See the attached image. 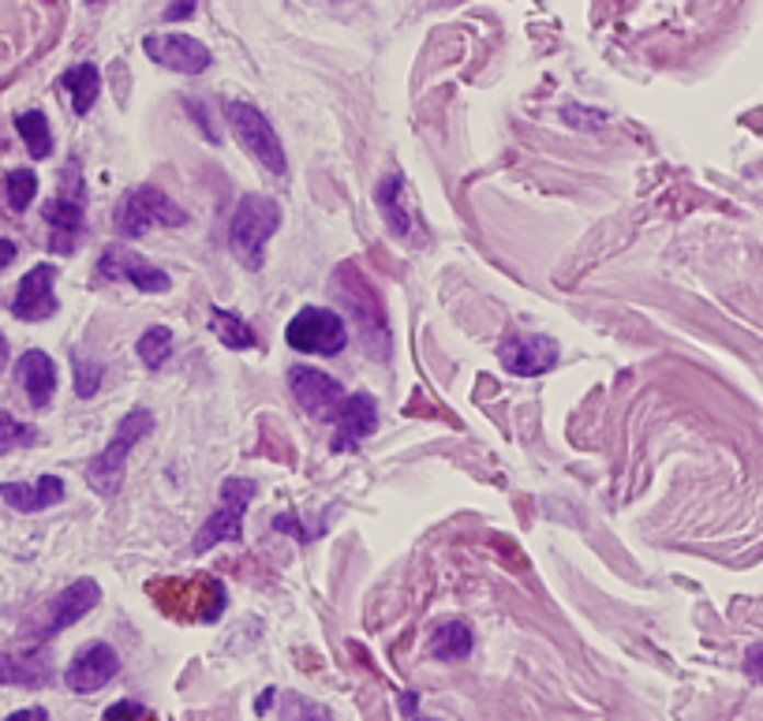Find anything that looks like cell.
Instances as JSON below:
<instances>
[{
    "instance_id": "obj_1",
    "label": "cell",
    "mask_w": 763,
    "mask_h": 721,
    "mask_svg": "<svg viewBox=\"0 0 763 721\" xmlns=\"http://www.w3.org/2000/svg\"><path fill=\"white\" fill-rule=\"evenodd\" d=\"M147 595L153 606L172 620L184 625H214L229 606V591L217 576L195 572V576H161L147 583Z\"/></svg>"
},
{
    "instance_id": "obj_2",
    "label": "cell",
    "mask_w": 763,
    "mask_h": 721,
    "mask_svg": "<svg viewBox=\"0 0 763 721\" xmlns=\"http://www.w3.org/2000/svg\"><path fill=\"white\" fill-rule=\"evenodd\" d=\"M338 296H341V304L349 307L352 325H356L360 344L367 348V355H375V359H389V325H386V310H382L378 288L371 285L356 266H341L338 270Z\"/></svg>"
},
{
    "instance_id": "obj_3",
    "label": "cell",
    "mask_w": 763,
    "mask_h": 721,
    "mask_svg": "<svg viewBox=\"0 0 763 721\" xmlns=\"http://www.w3.org/2000/svg\"><path fill=\"white\" fill-rule=\"evenodd\" d=\"M281 225V206L270 195H243L229 221V248L248 270H259L266 259V243Z\"/></svg>"
},
{
    "instance_id": "obj_4",
    "label": "cell",
    "mask_w": 763,
    "mask_h": 721,
    "mask_svg": "<svg viewBox=\"0 0 763 721\" xmlns=\"http://www.w3.org/2000/svg\"><path fill=\"white\" fill-rule=\"evenodd\" d=\"M150 431H153V415L147 412V408H135V412H127L121 419V426L113 431V442H109L105 449L87 464V482L98 490V494L113 497L116 490H121L127 453H132Z\"/></svg>"
},
{
    "instance_id": "obj_5",
    "label": "cell",
    "mask_w": 763,
    "mask_h": 721,
    "mask_svg": "<svg viewBox=\"0 0 763 721\" xmlns=\"http://www.w3.org/2000/svg\"><path fill=\"white\" fill-rule=\"evenodd\" d=\"M221 113L251 161H259V165L266 172H274V176H281V172L288 169L285 146H281L274 124L262 116V108H254L251 102H243V98H225Z\"/></svg>"
},
{
    "instance_id": "obj_6",
    "label": "cell",
    "mask_w": 763,
    "mask_h": 721,
    "mask_svg": "<svg viewBox=\"0 0 763 721\" xmlns=\"http://www.w3.org/2000/svg\"><path fill=\"white\" fill-rule=\"evenodd\" d=\"M116 232L127 236V240H139V236L153 232V228H180L187 225L184 206H176L161 187L143 184L132 187L116 206Z\"/></svg>"
},
{
    "instance_id": "obj_7",
    "label": "cell",
    "mask_w": 763,
    "mask_h": 721,
    "mask_svg": "<svg viewBox=\"0 0 763 721\" xmlns=\"http://www.w3.org/2000/svg\"><path fill=\"white\" fill-rule=\"evenodd\" d=\"M102 602V587H98V580H76V583H68V587L60 591L57 598H49L42 606V614H34L31 620L23 625V636L26 639H34V643H49L53 636H60L64 628H71V625H79L90 609Z\"/></svg>"
},
{
    "instance_id": "obj_8",
    "label": "cell",
    "mask_w": 763,
    "mask_h": 721,
    "mask_svg": "<svg viewBox=\"0 0 763 721\" xmlns=\"http://www.w3.org/2000/svg\"><path fill=\"white\" fill-rule=\"evenodd\" d=\"M251 497H254L251 479H225L221 501H217V508L206 516V524L198 527L191 550L206 553V550H214L217 542H243V513H248Z\"/></svg>"
},
{
    "instance_id": "obj_9",
    "label": "cell",
    "mask_w": 763,
    "mask_h": 721,
    "mask_svg": "<svg viewBox=\"0 0 763 721\" xmlns=\"http://www.w3.org/2000/svg\"><path fill=\"white\" fill-rule=\"evenodd\" d=\"M45 221H49L53 232V251L57 254H71L79 248V236L87 228V187L83 176H79V161H71L64 169V187L60 195L45 206Z\"/></svg>"
},
{
    "instance_id": "obj_10",
    "label": "cell",
    "mask_w": 763,
    "mask_h": 721,
    "mask_svg": "<svg viewBox=\"0 0 763 721\" xmlns=\"http://www.w3.org/2000/svg\"><path fill=\"white\" fill-rule=\"evenodd\" d=\"M288 348L307 355H338L349 344V325L341 322L338 310L330 307H304L293 322L285 325Z\"/></svg>"
},
{
    "instance_id": "obj_11",
    "label": "cell",
    "mask_w": 763,
    "mask_h": 721,
    "mask_svg": "<svg viewBox=\"0 0 763 721\" xmlns=\"http://www.w3.org/2000/svg\"><path fill=\"white\" fill-rule=\"evenodd\" d=\"M288 389H293L296 404L315 419H338L344 400H349L341 381L318 367H293L288 370Z\"/></svg>"
},
{
    "instance_id": "obj_12",
    "label": "cell",
    "mask_w": 763,
    "mask_h": 721,
    "mask_svg": "<svg viewBox=\"0 0 763 721\" xmlns=\"http://www.w3.org/2000/svg\"><path fill=\"white\" fill-rule=\"evenodd\" d=\"M498 359L516 378H535V374H547L561 359V344L543 333H513L498 344Z\"/></svg>"
},
{
    "instance_id": "obj_13",
    "label": "cell",
    "mask_w": 763,
    "mask_h": 721,
    "mask_svg": "<svg viewBox=\"0 0 763 721\" xmlns=\"http://www.w3.org/2000/svg\"><path fill=\"white\" fill-rule=\"evenodd\" d=\"M98 277L102 281H127L132 288L147 291V296H161V291L172 288V277L161 266H153L143 254L127 251V248H105L102 259H98Z\"/></svg>"
},
{
    "instance_id": "obj_14",
    "label": "cell",
    "mask_w": 763,
    "mask_h": 721,
    "mask_svg": "<svg viewBox=\"0 0 763 721\" xmlns=\"http://www.w3.org/2000/svg\"><path fill=\"white\" fill-rule=\"evenodd\" d=\"M143 49L158 68L180 71V76H203L214 64V53L191 34H147Z\"/></svg>"
},
{
    "instance_id": "obj_15",
    "label": "cell",
    "mask_w": 763,
    "mask_h": 721,
    "mask_svg": "<svg viewBox=\"0 0 763 721\" xmlns=\"http://www.w3.org/2000/svg\"><path fill=\"white\" fill-rule=\"evenodd\" d=\"M116 673H121V654L109 643H90L71 659L68 673H64V684L76 696H90V691H102Z\"/></svg>"
},
{
    "instance_id": "obj_16",
    "label": "cell",
    "mask_w": 763,
    "mask_h": 721,
    "mask_svg": "<svg viewBox=\"0 0 763 721\" xmlns=\"http://www.w3.org/2000/svg\"><path fill=\"white\" fill-rule=\"evenodd\" d=\"M405 198H408V184L401 172H389L386 180H378V206H382V217H386L389 232L405 243H426L431 236H426V228L420 225L415 209L408 206Z\"/></svg>"
},
{
    "instance_id": "obj_17",
    "label": "cell",
    "mask_w": 763,
    "mask_h": 721,
    "mask_svg": "<svg viewBox=\"0 0 763 721\" xmlns=\"http://www.w3.org/2000/svg\"><path fill=\"white\" fill-rule=\"evenodd\" d=\"M53 285H57V270H53L49 262L34 266L20 281V288H15L12 314L20 318V322H45V318H53L57 314V291H53Z\"/></svg>"
},
{
    "instance_id": "obj_18",
    "label": "cell",
    "mask_w": 763,
    "mask_h": 721,
    "mask_svg": "<svg viewBox=\"0 0 763 721\" xmlns=\"http://www.w3.org/2000/svg\"><path fill=\"white\" fill-rule=\"evenodd\" d=\"M338 434H333L330 449L333 453H344V449H356L360 442H367L371 434L378 431V404L371 392H352L349 400H344V408L338 412Z\"/></svg>"
},
{
    "instance_id": "obj_19",
    "label": "cell",
    "mask_w": 763,
    "mask_h": 721,
    "mask_svg": "<svg viewBox=\"0 0 763 721\" xmlns=\"http://www.w3.org/2000/svg\"><path fill=\"white\" fill-rule=\"evenodd\" d=\"M49 680H53V659L45 646L0 654V684H12V688H45Z\"/></svg>"
},
{
    "instance_id": "obj_20",
    "label": "cell",
    "mask_w": 763,
    "mask_h": 721,
    "mask_svg": "<svg viewBox=\"0 0 763 721\" xmlns=\"http://www.w3.org/2000/svg\"><path fill=\"white\" fill-rule=\"evenodd\" d=\"M0 497L23 516H34V513H45V508L60 505L64 501V482L57 474H42L38 482H4L0 487Z\"/></svg>"
},
{
    "instance_id": "obj_21",
    "label": "cell",
    "mask_w": 763,
    "mask_h": 721,
    "mask_svg": "<svg viewBox=\"0 0 763 721\" xmlns=\"http://www.w3.org/2000/svg\"><path fill=\"white\" fill-rule=\"evenodd\" d=\"M20 378H23V389H26V397H31V404L49 408L53 392H57V363L45 352L31 348L20 359Z\"/></svg>"
},
{
    "instance_id": "obj_22",
    "label": "cell",
    "mask_w": 763,
    "mask_h": 721,
    "mask_svg": "<svg viewBox=\"0 0 763 721\" xmlns=\"http://www.w3.org/2000/svg\"><path fill=\"white\" fill-rule=\"evenodd\" d=\"M471 646H476V636H471L465 620H442L431 636V654L439 662H465Z\"/></svg>"
},
{
    "instance_id": "obj_23",
    "label": "cell",
    "mask_w": 763,
    "mask_h": 721,
    "mask_svg": "<svg viewBox=\"0 0 763 721\" xmlns=\"http://www.w3.org/2000/svg\"><path fill=\"white\" fill-rule=\"evenodd\" d=\"M60 87L71 94V108H76L79 116H87L90 108H94L98 94H102V71H98L94 64H76V68H68L60 76Z\"/></svg>"
},
{
    "instance_id": "obj_24",
    "label": "cell",
    "mask_w": 763,
    "mask_h": 721,
    "mask_svg": "<svg viewBox=\"0 0 763 721\" xmlns=\"http://www.w3.org/2000/svg\"><path fill=\"white\" fill-rule=\"evenodd\" d=\"M210 330H214L217 341H221L225 348H232V352H251V348H259V336H254L251 325L243 322L240 314H232V310L214 307V310H210Z\"/></svg>"
},
{
    "instance_id": "obj_25",
    "label": "cell",
    "mask_w": 763,
    "mask_h": 721,
    "mask_svg": "<svg viewBox=\"0 0 763 721\" xmlns=\"http://www.w3.org/2000/svg\"><path fill=\"white\" fill-rule=\"evenodd\" d=\"M15 131H20V139L26 142V153H31V158L45 161L53 153V127L45 121L42 108H31V113L15 116Z\"/></svg>"
},
{
    "instance_id": "obj_26",
    "label": "cell",
    "mask_w": 763,
    "mask_h": 721,
    "mask_svg": "<svg viewBox=\"0 0 763 721\" xmlns=\"http://www.w3.org/2000/svg\"><path fill=\"white\" fill-rule=\"evenodd\" d=\"M135 352H139V359L147 370H161L166 367V359L172 355V330H166V325H150V330L139 336Z\"/></svg>"
},
{
    "instance_id": "obj_27",
    "label": "cell",
    "mask_w": 763,
    "mask_h": 721,
    "mask_svg": "<svg viewBox=\"0 0 763 721\" xmlns=\"http://www.w3.org/2000/svg\"><path fill=\"white\" fill-rule=\"evenodd\" d=\"M34 195H38V176H34V169H12L4 176V198L15 214H26Z\"/></svg>"
},
{
    "instance_id": "obj_28",
    "label": "cell",
    "mask_w": 763,
    "mask_h": 721,
    "mask_svg": "<svg viewBox=\"0 0 763 721\" xmlns=\"http://www.w3.org/2000/svg\"><path fill=\"white\" fill-rule=\"evenodd\" d=\"M281 721H333V714L322 702L288 691V696H281Z\"/></svg>"
},
{
    "instance_id": "obj_29",
    "label": "cell",
    "mask_w": 763,
    "mask_h": 721,
    "mask_svg": "<svg viewBox=\"0 0 763 721\" xmlns=\"http://www.w3.org/2000/svg\"><path fill=\"white\" fill-rule=\"evenodd\" d=\"M34 442H38V431H34V426H26L8 412H0V456L26 449V445H34Z\"/></svg>"
},
{
    "instance_id": "obj_30",
    "label": "cell",
    "mask_w": 763,
    "mask_h": 721,
    "mask_svg": "<svg viewBox=\"0 0 763 721\" xmlns=\"http://www.w3.org/2000/svg\"><path fill=\"white\" fill-rule=\"evenodd\" d=\"M102 378H105V367L94 359H83V355L76 352V397H94L98 389H102Z\"/></svg>"
},
{
    "instance_id": "obj_31",
    "label": "cell",
    "mask_w": 763,
    "mask_h": 721,
    "mask_svg": "<svg viewBox=\"0 0 763 721\" xmlns=\"http://www.w3.org/2000/svg\"><path fill=\"white\" fill-rule=\"evenodd\" d=\"M102 721H158V714H153L150 707H143V702H135V699H121V702H113V707L105 710Z\"/></svg>"
},
{
    "instance_id": "obj_32",
    "label": "cell",
    "mask_w": 763,
    "mask_h": 721,
    "mask_svg": "<svg viewBox=\"0 0 763 721\" xmlns=\"http://www.w3.org/2000/svg\"><path fill=\"white\" fill-rule=\"evenodd\" d=\"M744 673L756 684H763V643H752L749 651H744Z\"/></svg>"
},
{
    "instance_id": "obj_33",
    "label": "cell",
    "mask_w": 763,
    "mask_h": 721,
    "mask_svg": "<svg viewBox=\"0 0 763 721\" xmlns=\"http://www.w3.org/2000/svg\"><path fill=\"white\" fill-rule=\"evenodd\" d=\"M184 108H187L191 116H195L198 124L206 127V139H210V142H221V135H217V131H214V124H210V113H206V108H198L195 98H184Z\"/></svg>"
},
{
    "instance_id": "obj_34",
    "label": "cell",
    "mask_w": 763,
    "mask_h": 721,
    "mask_svg": "<svg viewBox=\"0 0 763 721\" xmlns=\"http://www.w3.org/2000/svg\"><path fill=\"white\" fill-rule=\"evenodd\" d=\"M195 8H198L195 0H184V4H169L161 15H166V23H172V20H191V15H195Z\"/></svg>"
},
{
    "instance_id": "obj_35",
    "label": "cell",
    "mask_w": 763,
    "mask_h": 721,
    "mask_svg": "<svg viewBox=\"0 0 763 721\" xmlns=\"http://www.w3.org/2000/svg\"><path fill=\"white\" fill-rule=\"evenodd\" d=\"M4 721H49V714H45L42 707H26V710H15V714H8Z\"/></svg>"
},
{
    "instance_id": "obj_36",
    "label": "cell",
    "mask_w": 763,
    "mask_h": 721,
    "mask_svg": "<svg viewBox=\"0 0 763 721\" xmlns=\"http://www.w3.org/2000/svg\"><path fill=\"white\" fill-rule=\"evenodd\" d=\"M15 254H20V248H15L12 240H4V236H0V270H8L15 262Z\"/></svg>"
},
{
    "instance_id": "obj_37",
    "label": "cell",
    "mask_w": 763,
    "mask_h": 721,
    "mask_svg": "<svg viewBox=\"0 0 763 721\" xmlns=\"http://www.w3.org/2000/svg\"><path fill=\"white\" fill-rule=\"evenodd\" d=\"M274 696H277L274 688H270V691H262V696H259V702H254V710H259V714H262V710H270V702H274Z\"/></svg>"
},
{
    "instance_id": "obj_38",
    "label": "cell",
    "mask_w": 763,
    "mask_h": 721,
    "mask_svg": "<svg viewBox=\"0 0 763 721\" xmlns=\"http://www.w3.org/2000/svg\"><path fill=\"white\" fill-rule=\"evenodd\" d=\"M8 367V341H4V333H0V374H4Z\"/></svg>"
}]
</instances>
